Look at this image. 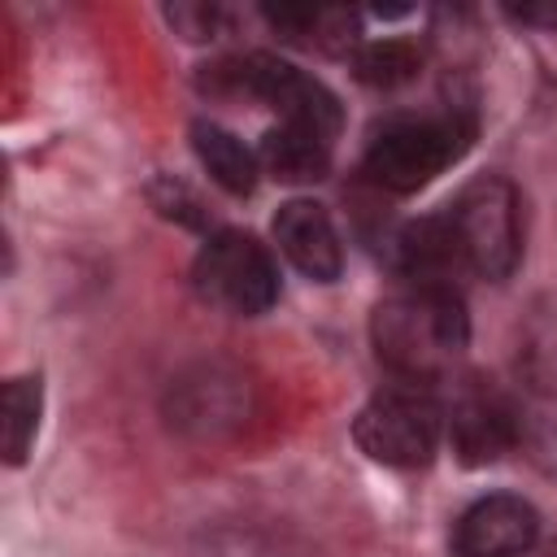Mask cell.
<instances>
[{"mask_svg":"<svg viewBox=\"0 0 557 557\" xmlns=\"http://www.w3.org/2000/svg\"><path fill=\"white\" fill-rule=\"evenodd\" d=\"M370 339L379 361L400 383H431L444 379L466 352L470 318L453 287L409 283L374 305Z\"/></svg>","mask_w":557,"mask_h":557,"instance_id":"1","label":"cell"},{"mask_svg":"<svg viewBox=\"0 0 557 557\" xmlns=\"http://www.w3.org/2000/svg\"><path fill=\"white\" fill-rule=\"evenodd\" d=\"M274 244L278 252L313 283H335L344 270V244L331 213L313 200H287L274 213Z\"/></svg>","mask_w":557,"mask_h":557,"instance_id":"8","label":"cell"},{"mask_svg":"<svg viewBox=\"0 0 557 557\" xmlns=\"http://www.w3.org/2000/svg\"><path fill=\"white\" fill-rule=\"evenodd\" d=\"M396 261L409 274V283H435V287H453L448 278L470 270L448 213H431V218H418V222L400 226Z\"/></svg>","mask_w":557,"mask_h":557,"instance_id":"9","label":"cell"},{"mask_svg":"<svg viewBox=\"0 0 557 557\" xmlns=\"http://www.w3.org/2000/svg\"><path fill=\"white\" fill-rule=\"evenodd\" d=\"M261 165L283 183H313L331 165V135L300 122H278L261 139Z\"/></svg>","mask_w":557,"mask_h":557,"instance_id":"10","label":"cell"},{"mask_svg":"<svg viewBox=\"0 0 557 557\" xmlns=\"http://www.w3.org/2000/svg\"><path fill=\"white\" fill-rule=\"evenodd\" d=\"M352 440L370 461L400 470L426 466L444 440V409L418 383H396L361 405Z\"/></svg>","mask_w":557,"mask_h":557,"instance_id":"2","label":"cell"},{"mask_svg":"<svg viewBox=\"0 0 557 557\" xmlns=\"http://www.w3.org/2000/svg\"><path fill=\"white\" fill-rule=\"evenodd\" d=\"M518 366L535 392H557V300L548 309H535V318L527 322Z\"/></svg>","mask_w":557,"mask_h":557,"instance_id":"13","label":"cell"},{"mask_svg":"<svg viewBox=\"0 0 557 557\" xmlns=\"http://www.w3.org/2000/svg\"><path fill=\"white\" fill-rule=\"evenodd\" d=\"M39 409H44V387L35 374H22V379H9L4 383V461L9 466H22L30 444H35V431H39Z\"/></svg>","mask_w":557,"mask_h":557,"instance_id":"12","label":"cell"},{"mask_svg":"<svg viewBox=\"0 0 557 557\" xmlns=\"http://www.w3.org/2000/svg\"><path fill=\"white\" fill-rule=\"evenodd\" d=\"M352 65H357V78L370 83V87H400L418 74L422 57L409 39H374V44L357 48Z\"/></svg>","mask_w":557,"mask_h":557,"instance_id":"14","label":"cell"},{"mask_svg":"<svg viewBox=\"0 0 557 557\" xmlns=\"http://www.w3.org/2000/svg\"><path fill=\"white\" fill-rule=\"evenodd\" d=\"M540 540V513L531 500L492 492L474 500L457 527H453V553L457 557H522Z\"/></svg>","mask_w":557,"mask_h":557,"instance_id":"7","label":"cell"},{"mask_svg":"<svg viewBox=\"0 0 557 557\" xmlns=\"http://www.w3.org/2000/svg\"><path fill=\"white\" fill-rule=\"evenodd\" d=\"M466 148L457 117H405L383 126L366 148V174L387 191H418L444 174Z\"/></svg>","mask_w":557,"mask_h":557,"instance_id":"4","label":"cell"},{"mask_svg":"<svg viewBox=\"0 0 557 557\" xmlns=\"http://www.w3.org/2000/svg\"><path fill=\"white\" fill-rule=\"evenodd\" d=\"M165 17L187 39H213L218 35V9L213 4H174Z\"/></svg>","mask_w":557,"mask_h":557,"instance_id":"15","label":"cell"},{"mask_svg":"<svg viewBox=\"0 0 557 557\" xmlns=\"http://www.w3.org/2000/svg\"><path fill=\"white\" fill-rule=\"evenodd\" d=\"M191 148H196L200 165L209 170V178H213L218 187H226V191H235V196H244V191L257 187V165H261V157H252V152L244 148V139L231 135L226 126H218V122H196V126H191Z\"/></svg>","mask_w":557,"mask_h":557,"instance_id":"11","label":"cell"},{"mask_svg":"<svg viewBox=\"0 0 557 557\" xmlns=\"http://www.w3.org/2000/svg\"><path fill=\"white\" fill-rule=\"evenodd\" d=\"M466 265L483 278H509L522 257V222H518V191L505 178H474L457 191L444 209Z\"/></svg>","mask_w":557,"mask_h":557,"instance_id":"3","label":"cell"},{"mask_svg":"<svg viewBox=\"0 0 557 557\" xmlns=\"http://www.w3.org/2000/svg\"><path fill=\"white\" fill-rule=\"evenodd\" d=\"M196 287L226 313L257 318L278 300V265L248 231H218L196 257Z\"/></svg>","mask_w":557,"mask_h":557,"instance_id":"5","label":"cell"},{"mask_svg":"<svg viewBox=\"0 0 557 557\" xmlns=\"http://www.w3.org/2000/svg\"><path fill=\"white\" fill-rule=\"evenodd\" d=\"M444 435L466 466H487L518 444L522 422H518V409L509 405L505 392L470 379L457 387V396L444 413Z\"/></svg>","mask_w":557,"mask_h":557,"instance_id":"6","label":"cell"},{"mask_svg":"<svg viewBox=\"0 0 557 557\" xmlns=\"http://www.w3.org/2000/svg\"><path fill=\"white\" fill-rule=\"evenodd\" d=\"M553 557H557V544H553Z\"/></svg>","mask_w":557,"mask_h":557,"instance_id":"17","label":"cell"},{"mask_svg":"<svg viewBox=\"0 0 557 557\" xmlns=\"http://www.w3.org/2000/svg\"><path fill=\"white\" fill-rule=\"evenodd\" d=\"M518 22H557V4H548V9H509Z\"/></svg>","mask_w":557,"mask_h":557,"instance_id":"16","label":"cell"}]
</instances>
